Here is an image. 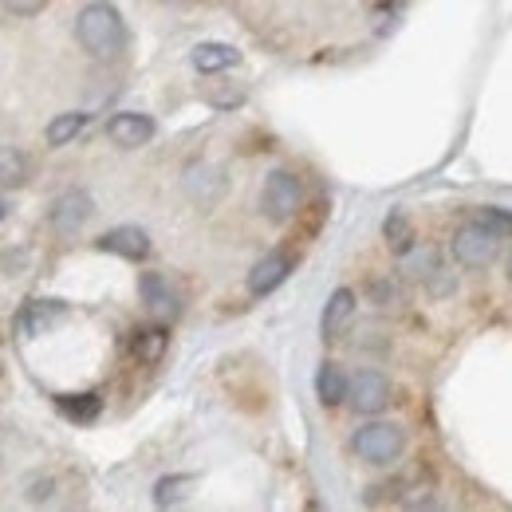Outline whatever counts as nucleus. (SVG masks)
<instances>
[{
    "label": "nucleus",
    "mask_w": 512,
    "mask_h": 512,
    "mask_svg": "<svg viewBox=\"0 0 512 512\" xmlns=\"http://www.w3.org/2000/svg\"><path fill=\"white\" fill-rule=\"evenodd\" d=\"M75 36H79L83 52H91L95 60H115L127 48V24H123L119 8L107 4V0H95V4H87L79 12Z\"/></svg>",
    "instance_id": "obj_1"
},
{
    "label": "nucleus",
    "mask_w": 512,
    "mask_h": 512,
    "mask_svg": "<svg viewBox=\"0 0 512 512\" xmlns=\"http://www.w3.org/2000/svg\"><path fill=\"white\" fill-rule=\"evenodd\" d=\"M351 449H355L363 461H371V465H390V461L402 457L406 434H402V426H394V422H367V426L355 430Z\"/></svg>",
    "instance_id": "obj_2"
},
{
    "label": "nucleus",
    "mask_w": 512,
    "mask_h": 512,
    "mask_svg": "<svg viewBox=\"0 0 512 512\" xmlns=\"http://www.w3.org/2000/svg\"><path fill=\"white\" fill-rule=\"evenodd\" d=\"M300 205H304V186H300V178L288 174V170H272L268 182H264V190H260V209H264V217H272V221H292V217L300 213Z\"/></svg>",
    "instance_id": "obj_3"
},
{
    "label": "nucleus",
    "mask_w": 512,
    "mask_h": 512,
    "mask_svg": "<svg viewBox=\"0 0 512 512\" xmlns=\"http://www.w3.org/2000/svg\"><path fill=\"white\" fill-rule=\"evenodd\" d=\"M497 249H501V233H493L489 225L481 221H469L453 233V256L461 268H485L497 260Z\"/></svg>",
    "instance_id": "obj_4"
},
{
    "label": "nucleus",
    "mask_w": 512,
    "mask_h": 512,
    "mask_svg": "<svg viewBox=\"0 0 512 512\" xmlns=\"http://www.w3.org/2000/svg\"><path fill=\"white\" fill-rule=\"evenodd\" d=\"M390 398H394V390H390V379L383 371H359L347 386V402L355 406V414H367V418L383 414Z\"/></svg>",
    "instance_id": "obj_5"
},
{
    "label": "nucleus",
    "mask_w": 512,
    "mask_h": 512,
    "mask_svg": "<svg viewBox=\"0 0 512 512\" xmlns=\"http://www.w3.org/2000/svg\"><path fill=\"white\" fill-rule=\"evenodd\" d=\"M91 213H95L91 193H87V190H67V193H60V197L52 201L48 221H52V229H56L60 237H75V233H79V229L91 221Z\"/></svg>",
    "instance_id": "obj_6"
},
{
    "label": "nucleus",
    "mask_w": 512,
    "mask_h": 512,
    "mask_svg": "<svg viewBox=\"0 0 512 512\" xmlns=\"http://www.w3.org/2000/svg\"><path fill=\"white\" fill-rule=\"evenodd\" d=\"M138 296H142V304H146V312H150L154 320L170 323L182 316L178 288H174L162 272H142V280H138Z\"/></svg>",
    "instance_id": "obj_7"
},
{
    "label": "nucleus",
    "mask_w": 512,
    "mask_h": 512,
    "mask_svg": "<svg viewBox=\"0 0 512 512\" xmlns=\"http://www.w3.org/2000/svg\"><path fill=\"white\" fill-rule=\"evenodd\" d=\"M107 138L115 146H123V150H138V146H146L154 138V119L138 115V111H123V115H115L107 123Z\"/></svg>",
    "instance_id": "obj_8"
},
{
    "label": "nucleus",
    "mask_w": 512,
    "mask_h": 512,
    "mask_svg": "<svg viewBox=\"0 0 512 512\" xmlns=\"http://www.w3.org/2000/svg\"><path fill=\"white\" fill-rule=\"evenodd\" d=\"M99 249L123 256V260H146L150 256V237L138 225H119V229H111V233L99 237Z\"/></svg>",
    "instance_id": "obj_9"
},
{
    "label": "nucleus",
    "mask_w": 512,
    "mask_h": 512,
    "mask_svg": "<svg viewBox=\"0 0 512 512\" xmlns=\"http://www.w3.org/2000/svg\"><path fill=\"white\" fill-rule=\"evenodd\" d=\"M288 272H292V256L272 253V256H264V260H256V268L249 272V292H253V296L276 292V288L288 280Z\"/></svg>",
    "instance_id": "obj_10"
},
{
    "label": "nucleus",
    "mask_w": 512,
    "mask_h": 512,
    "mask_svg": "<svg viewBox=\"0 0 512 512\" xmlns=\"http://www.w3.org/2000/svg\"><path fill=\"white\" fill-rule=\"evenodd\" d=\"M351 316H355V292L351 288H335L327 296V304H323V320H320L323 339H339L347 331Z\"/></svg>",
    "instance_id": "obj_11"
},
{
    "label": "nucleus",
    "mask_w": 512,
    "mask_h": 512,
    "mask_svg": "<svg viewBox=\"0 0 512 512\" xmlns=\"http://www.w3.org/2000/svg\"><path fill=\"white\" fill-rule=\"evenodd\" d=\"M190 60L201 75H213V71H229V67L241 64V52L233 44H197Z\"/></svg>",
    "instance_id": "obj_12"
},
{
    "label": "nucleus",
    "mask_w": 512,
    "mask_h": 512,
    "mask_svg": "<svg viewBox=\"0 0 512 512\" xmlns=\"http://www.w3.org/2000/svg\"><path fill=\"white\" fill-rule=\"evenodd\" d=\"M64 316H67L64 300H36V304H28V312L20 316V327H24L28 335H44V331H52Z\"/></svg>",
    "instance_id": "obj_13"
},
{
    "label": "nucleus",
    "mask_w": 512,
    "mask_h": 512,
    "mask_svg": "<svg viewBox=\"0 0 512 512\" xmlns=\"http://www.w3.org/2000/svg\"><path fill=\"white\" fill-rule=\"evenodd\" d=\"M166 343H170V335H166V327H138L134 331V339H130V355L138 359V363H158L162 355H166Z\"/></svg>",
    "instance_id": "obj_14"
},
{
    "label": "nucleus",
    "mask_w": 512,
    "mask_h": 512,
    "mask_svg": "<svg viewBox=\"0 0 512 512\" xmlns=\"http://www.w3.org/2000/svg\"><path fill=\"white\" fill-rule=\"evenodd\" d=\"M56 406H60V414L67 422H79V426H87V422H95L103 414V398L99 394H60Z\"/></svg>",
    "instance_id": "obj_15"
},
{
    "label": "nucleus",
    "mask_w": 512,
    "mask_h": 512,
    "mask_svg": "<svg viewBox=\"0 0 512 512\" xmlns=\"http://www.w3.org/2000/svg\"><path fill=\"white\" fill-rule=\"evenodd\" d=\"M347 386H351V379L335 363H323L320 375H316V394H320L323 406H339L347 398Z\"/></svg>",
    "instance_id": "obj_16"
},
{
    "label": "nucleus",
    "mask_w": 512,
    "mask_h": 512,
    "mask_svg": "<svg viewBox=\"0 0 512 512\" xmlns=\"http://www.w3.org/2000/svg\"><path fill=\"white\" fill-rule=\"evenodd\" d=\"M383 237L398 256L410 253V249H414V221H410L402 209H394V213L383 221Z\"/></svg>",
    "instance_id": "obj_17"
},
{
    "label": "nucleus",
    "mask_w": 512,
    "mask_h": 512,
    "mask_svg": "<svg viewBox=\"0 0 512 512\" xmlns=\"http://www.w3.org/2000/svg\"><path fill=\"white\" fill-rule=\"evenodd\" d=\"M28 182V158L16 146H0V186L16 190Z\"/></svg>",
    "instance_id": "obj_18"
},
{
    "label": "nucleus",
    "mask_w": 512,
    "mask_h": 512,
    "mask_svg": "<svg viewBox=\"0 0 512 512\" xmlns=\"http://www.w3.org/2000/svg\"><path fill=\"white\" fill-rule=\"evenodd\" d=\"M402 268L414 276V280H434L438 272H442V260H438V253L434 249H410V253H402Z\"/></svg>",
    "instance_id": "obj_19"
},
{
    "label": "nucleus",
    "mask_w": 512,
    "mask_h": 512,
    "mask_svg": "<svg viewBox=\"0 0 512 512\" xmlns=\"http://www.w3.org/2000/svg\"><path fill=\"white\" fill-rule=\"evenodd\" d=\"M83 127H87V115H83V111H67V115H56V119L48 123V134H44V138H48V146H67Z\"/></svg>",
    "instance_id": "obj_20"
},
{
    "label": "nucleus",
    "mask_w": 512,
    "mask_h": 512,
    "mask_svg": "<svg viewBox=\"0 0 512 512\" xmlns=\"http://www.w3.org/2000/svg\"><path fill=\"white\" fill-rule=\"evenodd\" d=\"M190 485H193L190 477H162V481L154 485V505H158V509H170V505L186 501Z\"/></svg>",
    "instance_id": "obj_21"
},
{
    "label": "nucleus",
    "mask_w": 512,
    "mask_h": 512,
    "mask_svg": "<svg viewBox=\"0 0 512 512\" xmlns=\"http://www.w3.org/2000/svg\"><path fill=\"white\" fill-rule=\"evenodd\" d=\"M473 221L489 225V229H493V233H501V237H512V213L509 209H477V213H473Z\"/></svg>",
    "instance_id": "obj_22"
},
{
    "label": "nucleus",
    "mask_w": 512,
    "mask_h": 512,
    "mask_svg": "<svg viewBox=\"0 0 512 512\" xmlns=\"http://www.w3.org/2000/svg\"><path fill=\"white\" fill-rule=\"evenodd\" d=\"M52 493H56V481L52 477H36L32 485H28V497L40 505V501H52Z\"/></svg>",
    "instance_id": "obj_23"
},
{
    "label": "nucleus",
    "mask_w": 512,
    "mask_h": 512,
    "mask_svg": "<svg viewBox=\"0 0 512 512\" xmlns=\"http://www.w3.org/2000/svg\"><path fill=\"white\" fill-rule=\"evenodd\" d=\"M4 8L16 12V16H36L44 8V0H4Z\"/></svg>",
    "instance_id": "obj_24"
},
{
    "label": "nucleus",
    "mask_w": 512,
    "mask_h": 512,
    "mask_svg": "<svg viewBox=\"0 0 512 512\" xmlns=\"http://www.w3.org/2000/svg\"><path fill=\"white\" fill-rule=\"evenodd\" d=\"M4 217H8V201L0 197V221H4Z\"/></svg>",
    "instance_id": "obj_25"
},
{
    "label": "nucleus",
    "mask_w": 512,
    "mask_h": 512,
    "mask_svg": "<svg viewBox=\"0 0 512 512\" xmlns=\"http://www.w3.org/2000/svg\"><path fill=\"white\" fill-rule=\"evenodd\" d=\"M509 280H512V253H509Z\"/></svg>",
    "instance_id": "obj_26"
}]
</instances>
